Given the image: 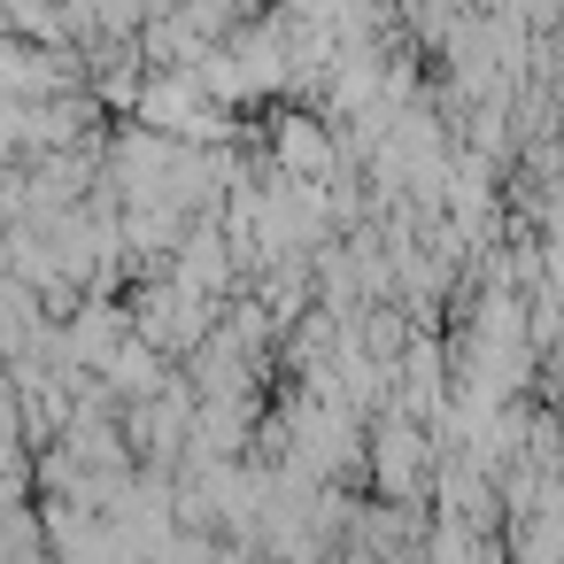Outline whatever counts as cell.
Returning <instances> with one entry per match:
<instances>
[{
	"label": "cell",
	"instance_id": "1",
	"mask_svg": "<svg viewBox=\"0 0 564 564\" xmlns=\"http://www.w3.org/2000/svg\"><path fill=\"white\" fill-rule=\"evenodd\" d=\"M371 471H379V495H387V502H417V487H425V433H417L410 417H379V433H371Z\"/></svg>",
	"mask_w": 564,
	"mask_h": 564
}]
</instances>
